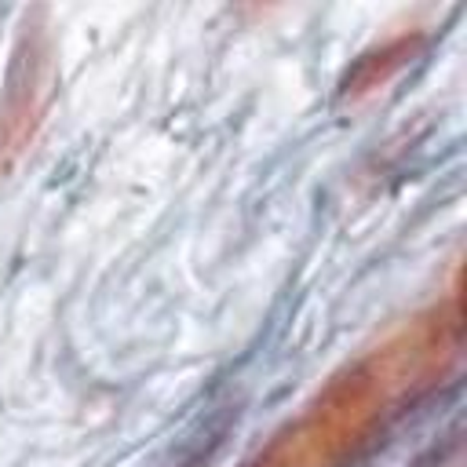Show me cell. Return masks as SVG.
I'll list each match as a JSON object with an SVG mask.
<instances>
[{
  "mask_svg": "<svg viewBox=\"0 0 467 467\" xmlns=\"http://www.w3.org/2000/svg\"><path fill=\"white\" fill-rule=\"evenodd\" d=\"M427 47V33L423 29H405V33H394L379 44H372L368 51H361L354 58V66L343 73L339 80V102L343 106H354V102H365L372 99L376 91H383L401 69H409Z\"/></svg>",
  "mask_w": 467,
  "mask_h": 467,
  "instance_id": "cell-3",
  "label": "cell"
},
{
  "mask_svg": "<svg viewBox=\"0 0 467 467\" xmlns=\"http://www.w3.org/2000/svg\"><path fill=\"white\" fill-rule=\"evenodd\" d=\"M58 88L51 26L40 11L26 15L0 88V179L33 150Z\"/></svg>",
  "mask_w": 467,
  "mask_h": 467,
  "instance_id": "cell-2",
  "label": "cell"
},
{
  "mask_svg": "<svg viewBox=\"0 0 467 467\" xmlns=\"http://www.w3.org/2000/svg\"><path fill=\"white\" fill-rule=\"evenodd\" d=\"M463 350V285L452 266L449 288L328 383L292 416L244 467H350L420 398L438 390Z\"/></svg>",
  "mask_w": 467,
  "mask_h": 467,
  "instance_id": "cell-1",
  "label": "cell"
}]
</instances>
